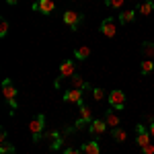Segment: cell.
<instances>
[{
	"instance_id": "1",
	"label": "cell",
	"mask_w": 154,
	"mask_h": 154,
	"mask_svg": "<svg viewBox=\"0 0 154 154\" xmlns=\"http://www.w3.org/2000/svg\"><path fill=\"white\" fill-rule=\"evenodd\" d=\"M43 130H45V115L39 113V115H35V117L29 121V131H31V136H33V142H39V140H41Z\"/></svg>"
},
{
	"instance_id": "2",
	"label": "cell",
	"mask_w": 154,
	"mask_h": 154,
	"mask_svg": "<svg viewBox=\"0 0 154 154\" xmlns=\"http://www.w3.org/2000/svg\"><path fill=\"white\" fill-rule=\"evenodd\" d=\"M107 99H109V105L113 107V109H117V111L128 107V97H125L123 91H111Z\"/></svg>"
},
{
	"instance_id": "3",
	"label": "cell",
	"mask_w": 154,
	"mask_h": 154,
	"mask_svg": "<svg viewBox=\"0 0 154 154\" xmlns=\"http://www.w3.org/2000/svg\"><path fill=\"white\" fill-rule=\"evenodd\" d=\"M93 121V111H91V107L86 105H80L78 107V119H76V128L80 130V128H84L86 123H91Z\"/></svg>"
},
{
	"instance_id": "4",
	"label": "cell",
	"mask_w": 154,
	"mask_h": 154,
	"mask_svg": "<svg viewBox=\"0 0 154 154\" xmlns=\"http://www.w3.org/2000/svg\"><path fill=\"white\" fill-rule=\"evenodd\" d=\"M31 8L35 12H41V14H51L54 8H56V4H54V0H35Z\"/></svg>"
},
{
	"instance_id": "5",
	"label": "cell",
	"mask_w": 154,
	"mask_h": 154,
	"mask_svg": "<svg viewBox=\"0 0 154 154\" xmlns=\"http://www.w3.org/2000/svg\"><path fill=\"white\" fill-rule=\"evenodd\" d=\"M76 74V62L74 60H64L60 64V78H72Z\"/></svg>"
},
{
	"instance_id": "6",
	"label": "cell",
	"mask_w": 154,
	"mask_h": 154,
	"mask_svg": "<svg viewBox=\"0 0 154 154\" xmlns=\"http://www.w3.org/2000/svg\"><path fill=\"white\" fill-rule=\"evenodd\" d=\"M62 99H64V103H74V105L80 107L82 105V91L80 88H70L62 95Z\"/></svg>"
},
{
	"instance_id": "7",
	"label": "cell",
	"mask_w": 154,
	"mask_h": 154,
	"mask_svg": "<svg viewBox=\"0 0 154 154\" xmlns=\"http://www.w3.org/2000/svg\"><path fill=\"white\" fill-rule=\"evenodd\" d=\"M82 21V14L80 12H76V11H66L64 12V23L70 27L72 31H76L78 29V23Z\"/></svg>"
},
{
	"instance_id": "8",
	"label": "cell",
	"mask_w": 154,
	"mask_h": 154,
	"mask_svg": "<svg viewBox=\"0 0 154 154\" xmlns=\"http://www.w3.org/2000/svg\"><path fill=\"white\" fill-rule=\"evenodd\" d=\"M150 138H152L150 131L146 130L142 123H138V125H136V144H140V148H142L146 144H150Z\"/></svg>"
},
{
	"instance_id": "9",
	"label": "cell",
	"mask_w": 154,
	"mask_h": 154,
	"mask_svg": "<svg viewBox=\"0 0 154 154\" xmlns=\"http://www.w3.org/2000/svg\"><path fill=\"white\" fill-rule=\"evenodd\" d=\"M101 33L105 37H109V39L115 37L117 35V25H115V21H113V19H105V21L101 23Z\"/></svg>"
},
{
	"instance_id": "10",
	"label": "cell",
	"mask_w": 154,
	"mask_h": 154,
	"mask_svg": "<svg viewBox=\"0 0 154 154\" xmlns=\"http://www.w3.org/2000/svg\"><path fill=\"white\" fill-rule=\"evenodd\" d=\"M107 128H109V125L105 123V119H93V121L88 123V131H91L93 136H103Z\"/></svg>"
},
{
	"instance_id": "11",
	"label": "cell",
	"mask_w": 154,
	"mask_h": 154,
	"mask_svg": "<svg viewBox=\"0 0 154 154\" xmlns=\"http://www.w3.org/2000/svg\"><path fill=\"white\" fill-rule=\"evenodd\" d=\"M2 95H4V99H6V103H11V101L17 99V88L12 86V82L8 80V78L2 80Z\"/></svg>"
},
{
	"instance_id": "12",
	"label": "cell",
	"mask_w": 154,
	"mask_h": 154,
	"mask_svg": "<svg viewBox=\"0 0 154 154\" xmlns=\"http://www.w3.org/2000/svg\"><path fill=\"white\" fill-rule=\"evenodd\" d=\"M140 51H142V56L146 60H152L154 58V41H144Z\"/></svg>"
},
{
	"instance_id": "13",
	"label": "cell",
	"mask_w": 154,
	"mask_h": 154,
	"mask_svg": "<svg viewBox=\"0 0 154 154\" xmlns=\"http://www.w3.org/2000/svg\"><path fill=\"white\" fill-rule=\"evenodd\" d=\"M91 54H93V51H91L88 45H80V48L74 49V58H76V60H88V58H91Z\"/></svg>"
},
{
	"instance_id": "14",
	"label": "cell",
	"mask_w": 154,
	"mask_h": 154,
	"mask_svg": "<svg viewBox=\"0 0 154 154\" xmlns=\"http://www.w3.org/2000/svg\"><path fill=\"white\" fill-rule=\"evenodd\" d=\"M82 152L84 154H101V146H99V142H86L82 144Z\"/></svg>"
},
{
	"instance_id": "15",
	"label": "cell",
	"mask_w": 154,
	"mask_h": 154,
	"mask_svg": "<svg viewBox=\"0 0 154 154\" xmlns=\"http://www.w3.org/2000/svg\"><path fill=\"white\" fill-rule=\"evenodd\" d=\"M45 138L51 140V144H49V146H51V150H58L60 146H62V138H60L58 131H48V134H45Z\"/></svg>"
},
{
	"instance_id": "16",
	"label": "cell",
	"mask_w": 154,
	"mask_h": 154,
	"mask_svg": "<svg viewBox=\"0 0 154 154\" xmlns=\"http://www.w3.org/2000/svg\"><path fill=\"white\" fill-rule=\"evenodd\" d=\"M134 19H136V12H134V11H123V12H119V23H121V25L134 23Z\"/></svg>"
},
{
	"instance_id": "17",
	"label": "cell",
	"mask_w": 154,
	"mask_h": 154,
	"mask_svg": "<svg viewBox=\"0 0 154 154\" xmlns=\"http://www.w3.org/2000/svg\"><path fill=\"white\" fill-rule=\"evenodd\" d=\"M138 11L142 12L144 17H148V14H152V11H154V2H152V0H144V2H140V6H138Z\"/></svg>"
},
{
	"instance_id": "18",
	"label": "cell",
	"mask_w": 154,
	"mask_h": 154,
	"mask_svg": "<svg viewBox=\"0 0 154 154\" xmlns=\"http://www.w3.org/2000/svg\"><path fill=\"white\" fill-rule=\"evenodd\" d=\"M103 119H105V123L109 125V128H119V117L115 115V113H111V109L105 113V117H103Z\"/></svg>"
},
{
	"instance_id": "19",
	"label": "cell",
	"mask_w": 154,
	"mask_h": 154,
	"mask_svg": "<svg viewBox=\"0 0 154 154\" xmlns=\"http://www.w3.org/2000/svg\"><path fill=\"white\" fill-rule=\"evenodd\" d=\"M111 138H113L115 142H125V140H128V134L121 130V128H111Z\"/></svg>"
},
{
	"instance_id": "20",
	"label": "cell",
	"mask_w": 154,
	"mask_h": 154,
	"mask_svg": "<svg viewBox=\"0 0 154 154\" xmlns=\"http://www.w3.org/2000/svg\"><path fill=\"white\" fill-rule=\"evenodd\" d=\"M70 80H72V88H80V91H82V88H88L86 80H84L82 76H78V74H74Z\"/></svg>"
},
{
	"instance_id": "21",
	"label": "cell",
	"mask_w": 154,
	"mask_h": 154,
	"mask_svg": "<svg viewBox=\"0 0 154 154\" xmlns=\"http://www.w3.org/2000/svg\"><path fill=\"white\" fill-rule=\"evenodd\" d=\"M152 70H154V62H152V60L142 62V66H140V72H142V74H150Z\"/></svg>"
},
{
	"instance_id": "22",
	"label": "cell",
	"mask_w": 154,
	"mask_h": 154,
	"mask_svg": "<svg viewBox=\"0 0 154 154\" xmlns=\"http://www.w3.org/2000/svg\"><path fill=\"white\" fill-rule=\"evenodd\" d=\"M0 154H17V150H14V146L8 142L0 144Z\"/></svg>"
},
{
	"instance_id": "23",
	"label": "cell",
	"mask_w": 154,
	"mask_h": 154,
	"mask_svg": "<svg viewBox=\"0 0 154 154\" xmlns=\"http://www.w3.org/2000/svg\"><path fill=\"white\" fill-rule=\"evenodd\" d=\"M123 2H125V0H107V6L113 8V11H119V8L123 6Z\"/></svg>"
},
{
	"instance_id": "24",
	"label": "cell",
	"mask_w": 154,
	"mask_h": 154,
	"mask_svg": "<svg viewBox=\"0 0 154 154\" xmlns=\"http://www.w3.org/2000/svg\"><path fill=\"white\" fill-rule=\"evenodd\" d=\"M8 27H11V25H8V21H6V19H2V21H0V37H6Z\"/></svg>"
},
{
	"instance_id": "25",
	"label": "cell",
	"mask_w": 154,
	"mask_h": 154,
	"mask_svg": "<svg viewBox=\"0 0 154 154\" xmlns=\"http://www.w3.org/2000/svg\"><path fill=\"white\" fill-rule=\"evenodd\" d=\"M93 99L95 101H103L105 99V91L103 88H93Z\"/></svg>"
},
{
	"instance_id": "26",
	"label": "cell",
	"mask_w": 154,
	"mask_h": 154,
	"mask_svg": "<svg viewBox=\"0 0 154 154\" xmlns=\"http://www.w3.org/2000/svg\"><path fill=\"white\" fill-rule=\"evenodd\" d=\"M142 154H154V144H146V146H142Z\"/></svg>"
},
{
	"instance_id": "27",
	"label": "cell",
	"mask_w": 154,
	"mask_h": 154,
	"mask_svg": "<svg viewBox=\"0 0 154 154\" xmlns=\"http://www.w3.org/2000/svg\"><path fill=\"white\" fill-rule=\"evenodd\" d=\"M6 138H8V136H6V130H2V131H0V142L4 144V142H6Z\"/></svg>"
},
{
	"instance_id": "28",
	"label": "cell",
	"mask_w": 154,
	"mask_h": 154,
	"mask_svg": "<svg viewBox=\"0 0 154 154\" xmlns=\"http://www.w3.org/2000/svg\"><path fill=\"white\" fill-rule=\"evenodd\" d=\"M64 154H80V152H78L76 148H66V150H64Z\"/></svg>"
},
{
	"instance_id": "29",
	"label": "cell",
	"mask_w": 154,
	"mask_h": 154,
	"mask_svg": "<svg viewBox=\"0 0 154 154\" xmlns=\"http://www.w3.org/2000/svg\"><path fill=\"white\" fill-rule=\"evenodd\" d=\"M148 131H150V136L154 138V123H150V128H148Z\"/></svg>"
},
{
	"instance_id": "30",
	"label": "cell",
	"mask_w": 154,
	"mask_h": 154,
	"mask_svg": "<svg viewBox=\"0 0 154 154\" xmlns=\"http://www.w3.org/2000/svg\"><path fill=\"white\" fill-rule=\"evenodd\" d=\"M6 4H11V6H14V4H19V0H6Z\"/></svg>"
}]
</instances>
